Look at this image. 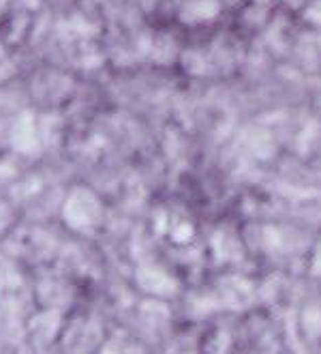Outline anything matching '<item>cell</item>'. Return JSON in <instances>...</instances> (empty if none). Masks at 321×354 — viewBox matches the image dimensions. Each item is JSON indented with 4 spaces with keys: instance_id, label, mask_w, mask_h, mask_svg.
<instances>
[{
    "instance_id": "1",
    "label": "cell",
    "mask_w": 321,
    "mask_h": 354,
    "mask_svg": "<svg viewBox=\"0 0 321 354\" xmlns=\"http://www.w3.org/2000/svg\"><path fill=\"white\" fill-rule=\"evenodd\" d=\"M78 213H80V217L75 219L73 226H88V223H90L94 217H97V213H99V204H97V200H94L92 194L84 191V189L73 191V196H71L69 202H67V219H69V217L73 219Z\"/></svg>"
},
{
    "instance_id": "2",
    "label": "cell",
    "mask_w": 321,
    "mask_h": 354,
    "mask_svg": "<svg viewBox=\"0 0 321 354\" xmlns=\"http://www.w3.org/2000/svg\"><path fill=\"white\" fill-rule=\"evenodd\" d=\"M15 146L24 153L36 151V140H34V129H32V121L28 114H24L20 121L15 123Z\"/></svg>"
},
{
    "instance_id": "3",
    "label": "cell",
    "mask_w": 321,
    "mask_h": 354,
    "mask_svg": "<svg viewBox=\"0 0 321 354\" xmlns=\"http://www.w3.org/2000/svg\"><path fill=\"white\" fill-rule=\"evenodd\" d=\"M302 329L309 337H321V307L311 305L302 313Z\"/></svg>"
}]
</instances>
